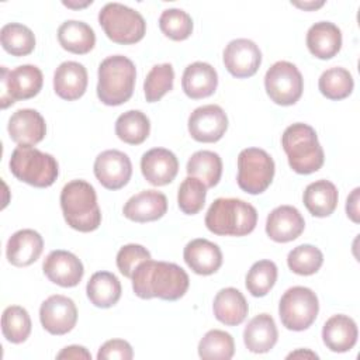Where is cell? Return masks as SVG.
<instances>
[{"label":"cell","mask_w":360,"mask_h":360,"mask_svg":"<svg viewBox=\"0 0 360 360\" xmlns=\"http://www.w3.org/2000/svg\"><path fill=\"white\" fill-rule=\"evenodd\" d=\"M1 332L10 343H22L31 333V318L25 308L10 305L1 315Z\"/></svg>","instance_id":"obj_36"},{"label":"cell","mask_w":360,"mask_h":360,"mask_svg":"<svg viewBox=\"0 0 360 360\" xmlns=\"http://www.w3.org/2000/svg\"><path fill=\"white\" fill-rule=\"evenodd\" d=\"M86 292L94 307L111 308L121 298V283L110 271H97L87 281Z\"/></svg>","instance_id":"obj_31"},{"label":"cell","mask_w":360,"mask_h":360,"mask_svg":"<svg viewBox=\"0 0 360 360\" xmlns=\"http://www.w3.org/2000/svg\"><path fill=\"white\" fill-rule=\"evenodd\" d=\"M60 208L66 224L79 232L96 231L101 224L96 190L86 180H72L63 186Z\"/></svg>","instance_id":"obj_2"},{"label":"cell","mask_w":360,"mask_h":360,"mask_svg":"<svg viewBox=\"0 0 360 360\" xmlns=\"http://www.w3.org/2000/svg\"><path fill=\"white\" fill-rule=\"evenodd\" d=\"M295 359V357H309V359H318V354L316 353H314V352H311V350H302V349H300V350H297V352H292V353H290L288 356H287V359Z\"/></svg>","instance_id":"obj_47"},{"label":"cell","mask_w":360,"mask_h":360,"mask_svg":"<svg viewBox=\"0 0 360 360\" xmlns=\"http://www.w3.org/2000/svg\"><path fill=\"white\" fill-rule=\"evenodd\" d=\"M218 86L217 70L207 62L190 63L181 77V87L187 97L200 100L215 93Z\"/></svg>","instance_id":"obj_25"},{"label":"cell","mask_w":360,"mask_h":360,"mask_svg":"<svg viewBox=\"0 0 360 360\" xmlns=\"http://www.w3.org/2000/svg\"><path fill=\"white\" fill-rule=\"evenodd\" d=\"M359 330L356 322L343 314L330 316L322 328V340L325 346L335 353H345L354 347Z\"/></svg>","instance_id":"obj_24"},{"label":"cell","mask_w":360,"mask_h":360,"mask_svg":"<svg viewBox=\"0 0 360 360\" xmlns=\"http://www.w3.org/2000/svg\"><path fill=\"white\" fill-rule=\"evenodd\" d=\"M1 96L0 105L7 108L18 100L35 97L42 89L44 76L39 68L34 65H21L13 70L1 66Z\"/></svg>","instance_id":"obj_10"},{"label":"cell","mask_w":360,"mask_h":360,"mask_svg":"<svg viewBox=\"0 0 360 360\" xmlns=\"http://www.w3.org/2000/svg\"><path fill=\"white\" fill-rule=\"evenodd\" d=\"M281 146L290 167L298 174H311L323 165L325 155L315 129L304 122L287 127L281 135Z\"/></svg>","instance_id":"obj_3"},{"label":"cell","mask_w":360,"mask_h":360,"mask_svg":"<svg viewBox=\"0 0 360 360\" xmlns=\"http://www.w3.org/2000/svg\"><path fill=\"white\" fill-rule=\"evenodd\" d=\"M58 41L65 51L84 55L94 48L96 34L89 24L77 20H68L58 28Z\"/></svg>","instance_id":"obj_30"},{"label":"cell","mask_w":360,"mask_h":360,"mask_svg":"<svg viewBox=\"0 0 360 360\" xmlns=\"http://www.w3.org/2000/svg\"><path fill=\"white\" fill-rule=\"evenodd\" d=\"M174 70L170 63L155 65L143 82V93L148 103L159 101L173 89Z\"/></svg>","instance_id":"obj_38"},{"label":"cell","mask_w":360,"mask_h":360,"mask_svg":"<svg viewBox=\"0 0 360 360\" xmlns=\"http://www.w3.org/2000/svg\"><path fill=\"white\" fill-rule=\"evenodd\" d=\"M278 332L276 322L269 314H259L252 318L243 330V342L252 353H267L277 343Z\"/></svg>","instance_id":"obj_27"},{"label":"cell","mask_w":360,"mask_h":360,"mask_svg":"<svg viewBox=\"0 0 360 360\" xmlns=\"http://www.w3.org/2000/svg\"><path fill=\"white\" fill-rule=\"evenodd\" d=\"M294 6L300 7V8H304V10H315L318 7H322L323 6V1H319V3H315V1H311V3H292Z\"/></svg>","instance_id":"obj_48"},{"label":"cell","mask_w":360,"mask_h":360,"mask_svg":"<svg viewBox=\"0 0 360 360\" xmlns=\"http://www.w3.org/2000/svg\"><path fill=\"white\" fill-rule=\"evenodd\" d=\"M228 129V117L217 104L197 107L188 117V132L197 142L219 141Z\"/></svg>","instance_id":"obj_12"},{"label":"cell","mask_w":360,"mask_h":360,"mask_svg":"<svg viewBox=\"0 0 360 360\" xmlns=\"http://www.w3.org/2000/svg\"><path fill=\"white\" fill-rule=\"evenodd\" d=\"M264 87L267 96L276 104L292 105L302 96L304 79L294 63L278 60L266 72Z\"/></svg>","instance_id":"obj_11"},{"label":"cell","mask_w":360,"mask_h":360,"mask_svg":"<svg viewBox=\"0 0 360 360\" xmlns=\"http://www.w3.org/2000/svg\"><path fill=\"white\" fill-rule=\"evenodd\" d=\"M8 166L15 179L39 188L52 186L59 174L58 162L52 155L25 145L13 150Z\"/></svg>","instance_id":"obj_6"},{"label":"cell","mask_w":360,"mask_h":360,"mask_svg":"<svg viewBox=\"0 0 360 360\" xmlns=\"http://www.w3.org/2000/svg\"><path fill=\"white\" fill-rule=\"evenodd\" d=\"M150 121L139 110H128L115 121V135L125 143L139 145L149 136Z\"/></svg>","instance_id":"obj_33"},{"label":"cell","mask_w":360,"mask_h":360,"mask_svg":"<svg viewBox=\"0 0 360 360\" xmlns=\"http://www.w3.org/2000/svg\"><path fill=\"white\" fill-rule=\"evenodd\" d=\"M212 309L215 318L226 326L240 325L249 312L246 298L233 287H226L217 292Z\"/></svg>","instance_id":"obj_28"},{"label":"cell","mask_w":360,"mask_h":360,"mask_svg":"<svg viewBox=\"0 0 360 360\" xmlns=\"http://www.w3.org/2000/svg\"><path fill=\"white\" fill-rule=\"evenodd\" d=\"M233 353V338L225 330H208L198 343V356L204 360H229Z\"/></svg>","instance_id":"obj_37"},{"label":"cell","mask_w":360,"mask_h":360,"mask_svg":"<svg viewBox=\"0 0 360 360\" xmlns=\"http://www.w3.org/2000/svg\"><path fill=\"white\" fill-rule=\"evenodd\" d=\"M136 69L134 62L122 55L105 58L98 65L97 97L105 105H121L134 93Z\"/></svg>","instance_id":"obj_5"},{"label":"cell","mask_w":360,"mask_h":360,"mask_svg":"<svg viewBox=\"0 0 360 360\" xmlns=\"http://www.w3.org/2000/svg\"><path fill=\"white\" fill-rule=\"evenodd\" d=\"M44 249L42 236L34 229H20L14 232L6 248L7 260L15 267H25L37 262Z\"/></svg>","instance_id":"obj_22"},{"label":"cell","mask_w":360,"mask_h":360,"mask_svg":"<svg viewBox=\"0 0 360 360\" xmlns=\"http://www.w3.org/2000/svg\"><path fill=\"white\" fill-rule=\"evenodd\" d=\"M160 31L173 41H184L193 32V20L181 8H167L159 17Z\"/></svg>","instance_id":"obj_41"},{"label":"cell","mask_w":360,"mask_h":360,"mask_svg":"<svg viewBox=\"0 0 360 360\" xmlns=\"http://www.w3.org/2000/svg\"><path fill=\"white\" fill-rule=\"evenodd\" d=\"M56 359H84V360H90L91 354L89 353V350L83 346H77V345H72L68 346L65 349H62L58 354Z\"/></svg>","instance_id":"obj_45"},{"label":"cell","mask_w":360,"mask_h":360,"mask_svg":"<svg viewBox=\"0 0 360 360\" xmlns=\"http://www.w3.org/2000/svg\"><path fill=\"white\" fill-rule=\"evenodd\" d=\"M277 266L271 260H259L246 274V288L253 297H264L276 284Z\"/></svg>","instance_id":"obj_39"},{"label":"cell","mask_w":360,"mask_h":360,"mask_svg":"<svg viewBox=\"0 0 360 360\" xmlns=\"http://www.w3.org/2000/svg\"><path fill=\"white\" fill-rule=\"evenodd\" d=\"M98 22L105 35L121 45L136 44L146 32V22L141 13L121 3H107L98 13Z\"/></svg>","instance_id":"obj_7"},{"label":"cell","mask_w":360,"mask_h":360,"mask_svg":"<svg viewBox=\"0 0 360 360\" xmlns=\"http://www.w3.org/2000/svg\"><path fill=\"white\" fill-rule=\"evenodd\" d=\"M132 357H134V350L131 345L124 339L107 340L104 345H101L97 353L98 360H110V359L131 360Z\"/></svg>","instance_id":"obj_44"},{"label":"cell","mask_w":360,"mask_h":360,"mask_svg":"<svg viewBox=\"0 0 360 360\" xmlns=\"http://www.w3.org/2000/svg\"><path fill=\"white\" fill-rule=\"evenodd\" d=\"M1 46L13 56L30 55L35 48L34 32L20 22L6 24L0 31Z\"/></svg>","instance_id":"obj_34"},{"label":"cell","mask_w":360,"mask_h":360,"mask_svg":"<svg viewBox=\"0 0 360 360\" xmlns=\"http://www.w3.org/2000/svg\"><path fill=\"white\" fill-rule=\"evenodd\" d=\"M359 193H360V188L356 187L352 191V194L347 197V201H346V214L354 224H359V221H360V218H359Z\"/></svg>","instance_id":"obj_46"},{"label":"cell","mask_w":360,"mask_h":360,"mask_svg":"<svg viewBox=\"0 0 360 360\" xmlns=\"http://www.w3.org/2000/svg\"><path fill=\"white\" fill-rule=\"evenodd\" d=\"M7 131L15 143L34 146L45 138L46 124L37 110L21 108L10 117Z\"/></svg>","instance_id":"obj_17"},{"label":"cell","mask_w":360,"mask_h":360,"mask_svg":"<svg viewBox=\"0 0 360 360\" xmlns=\"http://www.w3.org/2000/svg\"><path fill=\"white\" fill-rule=\"evenodd\" d=\"M319 302L316 294L302 285L288 288L278 304V315L283 326L301 332L308 329L316 319Z\"/></svg>","instance_id":"obj_8"},{"label":"cell","mask_w":360,"mask_h":360,"mask_svg":"<svg viewBox=\"0 0 360 360\" xmlns=\"http://www.w3.org/2000/svg\"><path fill=\"white\" fill-rule=\"evenodd\" d=\"M273 158L260 148H246L238 155V186L249 194L267 190L274 177Z\"/></svg>","instance_id":"obj_9"},{"label":"cell","mask_w":360,"mask_h":360,"mask_svg":"<svg viewBox=\"0 0 360 360\" xmlns=\"http://www.w3.org/2000/svg\"><path fill=\"white\" fill-rule=\"evenodd\" d=\"M167 211V198L162 191L143 190L132 195L124 205V217L134 222H150L162 218Z\"/></svg>","instance_id":"obj_20"},{"label":"cell","mask_w":360,"mask_h":360,"mask_svg":"<svg viewBox=\"0 0 360 360\" xmlns=\"http://www.w3.org/2000/svg\"><path fill=\"white\" fill-rule=\"evenodd\" d=\"M39 321L51 335H66L76 326L77 308L69 297L55 294L41 304Z\"/></svg>","instance_id":"obj_13"},{"label":"cell","mask_w":360,"mask_h":360,"mask_svg":"<svg viewBox=\"0 0 360 360\" xmlns=\"http://www.w3.org/2000/svg\"><path fill=\"white\" fill-rule=\"evenodd\" d=\"M256 224V208L239 198H217L205 214L207 229L219 236L249 235Z\"/></svg>","instance_id":"obj_4"},{"label":"cell","mask_w":360,"mask_h":360,"mask_svg":"<svg viewBox=\"0 0 360 360\" xmlns=\"http://www.w3.org/2000/svg\"><path fill=\"white\" fill-rule=\"evenodd\" d=\"M44 274L49 281L60 287H76L84 274L80 259L68 250H52L42 264Z\"/></svg>","instance_id":"obj_16"},{"label":"cell","mask_w":360,"mask_h":360,"mask_svg":"<svg viewBox=\"0 0 360 360\" xmlns=\"http://www.w3.org/2000/svg\"><path fill=\"white\" fill-rule=\"evenodd\" d=\"M307 46L318 59H330L342 48V32L330 21H319L307 32Z\"/></svg>","instance_id":"obj_26"},{"label":"cell","mask_w":360,"mask_h":360,"mask_svg":"<svg viewBox=\"0 0 360 360\" xmlns=\"http://www.w3.org/2000/svg\"><path fill=\"white\" fill-rule=\"evenodd\" d=\"M183 257L186 264L200 276L214 274L222 264L219 246L204 238L190 240L184 248Z\"/></svg>","instance_id":"obj_21"},{"label":"cell","mask_w":360,"mask_h":360,"mask_svg":"<svg viewBox=\"0 0 360 360\" xmlns=\"http://www.w3.org/2000/svg\"><path fill=\"white\" fill-rule=\"evenodd\" d=\"M93 169L96 179L108 190L122 188L132 174L131 159L127 153L117 149L101 152L96 158Z\"/></svg>","instance_id":"obj_14"},{"label":"cell","mask_w":360,"mask_h":360,"mask_svg":"<svg viewBox=\"0 0 360 360\" xmlns=\"http://www.w3.org/2000/svg\"><path fill=\"white\" fill-rule=\"evenodd\" d=\"M305 228L301 212L292 205L276 207L266 221L267 236L278 243H287L297 239Z\"/></svg>","instance_id":"obj_19"},{"label":"cell","mask_w":360,"mask_h":360,"mask_svg":"<svg viewBox=\"0 0 360 360\" xmlns=\"http://www.w3.org/2000/svg\"><path fill=\"white\" fill-rule=\"evenodd\" d=\"M205 195H207V187L204 183L195 177H186L177 193V204L179 208L187 214L194 215L200 212L205 204Z\"/></svg>","instance_id":"obj_42"},{"label":"cell","mask_w":360,"mask_h":360,"mask_svg":"<svg viewBox=\"0 0 360 360\" xmlns=\"http://www.w3.org/2000/svg\"><path fill=\"white\" fill-rule=\"evenodd\" d=\"M87 82L86 68L75 60L62 62L53 73V90L68 101L80 98L87 89Z\"/></svg>","instance_id":"obj_23"},{"label":"cell","mask_w":360,"mask_h":360,"mask_svg":"<svg viewBox=\"0 0 360 360\" xmlns=\"http://www.w3.org/2000/svg\"><path fill=\"white\" fill-rule=\"evenodd\" d=\"M186 170L188 176L201 180L207 188H211L221 180L222 160L212 150H198L188 159Z\"/></svg>","instance_id":"obj_32"},{"label":"cell","mask_w":360,"mask_h":360,"mask_svg":"<svg viewBox=\"0 0 360 360\" xmlns=\"http://www.w3.org/2000/svg\"><path fill=\"white\" fill-rule=\"evenodd\" d=\"M338 188L329 180H316L305 187L302 200L307 210L318 218L329 217L338 205Z\"/></svg>","instance_id":"obj_29"},{"label":"cell","mask_w":360,"mask_h":360,"mask_svg":"<svg viewBox=\"0 0 360 360\" xmlns=\"http://www.w3.org/2000/svg\"><path fill=\"white\" fill-rule=\"evenodd\" d=\"M141 172L152 186H166L174 180L179 172V160L172 150L153 148L142 155Z\"/></svg>","instance_id":"obj_18"},{"label":"cell","mask_w":360,"mask_h":360,"mask_svg":"<svg viewBox=\"0 0 360 360\" xmlns=\"http://www.w3.org/2000/svg\"><path fill=\"white\" fill-rule=\"evenodd\" d=\"M323 263L322 252L314 245H300L294 248L287 256V264L290 270L300 276L315 274Z\"/></svg>","instance_id":"obj_40"},{"label":"cell","mask_w":360,"mask_h":360,"mask_svg":"<svg viewBox=\"0 0 360 360\" xmlns=\"http://www.w3.org/2000/svg\"><path fill=\"white\" fill-rule=\"evenodd\" d=\"M318 87L322 96L329 100H342L352 94L354 87L353 76L345 68H330L326 69L319 80Z\"/></svg>","instance_id":"obj_35"},{"label":"cell","mask_w":360,"mask_h":360,"mask_svg":"<svg viewBox=\"0 0 360 360\" xmlns=\"http://www.w3.org/2000/svg\"><path fill=\"white\" fill-rule=\"evenodd\" d=\"M132 290L142 300H180L188 290V274L176 263L148 259L138 264L132 274Z\"/></svg>","instance_id":"obj_1"},{"label":"cell","mask_w":360,"mask_h":360,"mask_svg":"<svg viewBox=\"0 0 360 360\" xmlns=\"http://www.w3.org/2000/svg\"><path fill=\"white\" fill-rule=\"evenodd\" d=\"M150 259V253L146 248L136 243L122 246L117 253V267L125 277L131 278L139 263Z\"/></svg>","instance_id":"obj_43"},{"label":"cell","mask_w":360,"mask_h":360,"mask_svg":"<svg viewBox=\"0 0 360 360\" xmlns=\"http://www.w3.org/2000/svg\"><path fill=\"white\" fill-rule=\"evenodd\" d=\"M93 1L91 0H87V1H83V3H72V1H63V6L69 7V8H83V7H87L90 6Z\"/></svg>","instance_id":"obj_49"},{"label":"cell","mask_w":360,"mask_h":360,"mask_svg":"<svg viewBox=\"0 0 360 360\" xmlns=\"http://www.w3.org/2000/svg\"><path fill=\"white\" fill-rule=\"evenodd\" d=\"M222 58L226 70L238 79L253 76L262 63V52L259 46L248 38L231 41L225 46Z\"/></svg>","instance_id":"obj_15"}]
</instances>
